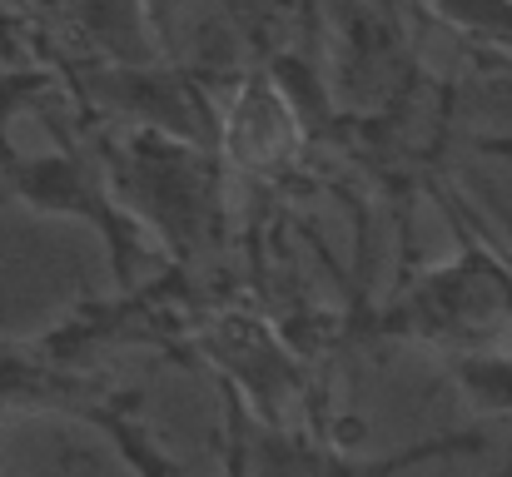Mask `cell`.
<instances>
[{"instance_id": "obj_1", "label": "cell", "mask_w": 512, "mask_h": 477, "mask_svg": "<svg viewBox=\"0 0 512 477\" xmlns=\"http://www.w3.org/2000/svg\"><path fill=\"white\" fill-rule=\"evenodd\" d=\"M428 189L458 234V259L413 279L403 299L383 314V328L438 343L443 353L488 348V338H498L512 323V264L488 234V224L473 219L448 184H428Z\"/></svg>"}, {"instance_id": "obj_2", "label": "cell", "mask_w": 512, "mask_h": 477, "mask_svg": "<svg viewBox=\"0 0 512 477\" xmlns=\"http://www.w3.org/2000/svg\"><path fill=\"white\" fill-rule=\"evenodd\" d=\"M458 453H483L478 433H438L428 443H413L388 458H348L343 448L294 433V428H269L249 413V403L224 388V473L234 477H398L418 463L458 458Z\"/></svg>"}, {"instance_id": "obj_3", "label": "cell", "mask_w": 512, "mask_h": 477, "mask_svg": "<svg viewBox=\"0 0 512 477\" xmlns=\"http://www.w3.org/2000/svg\"><path fill=\"white\" fill-rule=\"evenodd\" d=\"M115 164V189L130 204V214L165 239L170 259L184 269L194 249L209 239V214H214V164L189 150L179 135L165 130H140Z\"/></svg>"}, {"instance_id": "obj_4", "label": "cell", "mask_w": 512, "mask_h": 477, "mask_svg": "<svg viewBox=\"0 0 512 477\" xmlns=\"http://www.w3.org/2000/svg\"><path fill=\"white\" fill-rule=\"evenodd\" d=\"M0 184L10 189V199L30 204L35 214H60V219H85L105 234V249H110V269L115 279L130 289L135 284V269L140 259L150 254V229L130 214V204L120 199L115 184H105L90 159L80 155H15V150H0Z\"/></svg>"}, {"instance_id": "obj_5", "label": "cell", "mask_w": 512, "mask_h": 477, "mask_svg": "<svg viewBox=\"0 0 512 477\" xmlns=\"http://www.w3.org/2000/svg\"><path fill=\"white\" fill-rule=\"evenodd\" d=\"M194 348L214 363L219 383L234 388L249 403V413L259 423L289 428V408L304 403L309 378H304L299 358L284 348V338L264 318L244 314V309H224V314L199 318Z\"/></svg>"}, {"instance_id": "obj_6", "label": "cell", "mask_w": 512, "mask_h": 477, "mask_svg": "<svg viewBox=\"0 0 512 477\" xmlns=\"http://www.w3.org/2000/svg\"><path fill=\"white\" fill-rule=\"evenodd\" d=\"M224 155L254 179H274L294 164V155H299V115H294L289 95L279 90V80H254L239 95V105L224 125Z\"/></svg>"}, {"instance_id": "obj_7", "label": "cell", "mask_w": 512, "mask_h": 477, "mask_svg": "<svg viewBox=\"0 0 512 477\" xmlns=\"http://www.w3.org/2000/svg\"><path fill=\"white\" fill-rule=\"evenodd\" d=\"M80 423L100 428L105 443L120 453V463L135 477H184L179 463L155 443V433L145 428V413H140V393L135 388H100L90 398V408L80 413Z\"/></svg>"}, {"instance_id": "obj_8", "label": "cell", "mask_w": 512, "mask_h": 477, "mask_svg": "<svg viewBox=\"0 0 512 477\" xmlns=\"http://www.w3.org/2000/svg\"><path fill=\"white\" fill-rule=\"evenodd\" d=\"M448 368H453V383L463 388V398L478 413L512 418V353L468 348V353H448Z\"/></svg>"}, {"instance_id": "obj_9", "label": "cell", "mask_w": 512, "mask_h": 477, "mask_svg": "<svg viewBox=\"0 0 512 477\" xmlns=\"http://www.w3.org/2000/svg\"><path fill=\"white\" fill-rule=\"evenodd\" d=\"M433 10L463 35L512 45V0H433Z\"/></svg>"}, {"instance_id": "obj_10", "label": "cell", "mask_w": 512, "mask_h": 477, "mask_svg": "<svg viewBox=\"0 0 512 477\" xmlns=\"http://www.w3.org/2000/svg\"><path fill=\"white\" fill-rule=\"evenodd\" d=\"M498 477H512V463H508V473H498Z\"/></svg>"}]
</instances>
